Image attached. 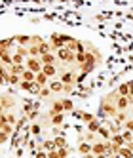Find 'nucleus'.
<instances>
[{
  "instance_id": "5",
  "label": "nucleus",
  "mask_w": 133,
  "mask_h": 158,
  "mask_svg": "<svg viewBox=\"0 0 133 158\" xmlns=\"http://www.w3.org/2000/svg\"><path fill=\"white\" fill-rule=\"evenodd\" d=\"M30 133H32V135H40V133H42V126H40L38 122H32V126H30Z\"/></svg>"
},
{
  "instance_id": "4",
  "label": "nucleus",
  "mask_w": 133,
  "mask_h": 158,
  "mask_svg": "<svg viewBox=\"0 0 133 158\" xmlns=\"http://www.w3.org/2000/svg\"><path fill=\"white\" fill-rule=\"evenodd\" d=\"M118 156H120V158H133V152L127 149V147H120V151H118Z\"/></svg>"
},
{
  "instance_id": "2",
  "label": "nucleus",
  "mask_w": 133,
  "mask_h": 158,
  "mask_svg": "<svg viewBox=\"0 0 133 158\" xmlns=\"http://www.w3.org/2000/svg\"><path fill=\"white\" fill-rule=\"evenodd\" d=\"M48 88H50L51 95H61V94H65V86H63V82L59 80V78H53V80H50Z\"/></svg>"
},
{
  "instance_id": "6",
  "label": "nucleus",
  "mask_w": 133,
  "mask_h": 158,
  "mask_svg": "<svg viewBox=\"0 0 133 158\" xmlns=\"http://www.w3.org/2000/svg\"><path fill=\"white\" fill-rule=\"evenodd\" d=\"M82 158H95V156H93V154H91V152H90V154H84V156H82Z\"/></svg>"
},
{
  "instance_id": "3",
  "label": "nucleus",
  "mask_w": 133,
  "mask_h": 158,
  "mask_svg": "<svg viewBox=\"0 0 133 158\" xmlns=\"http://www.w3.org/2000/svg\"><path fill=\"white\" fill-rule=\"evenodd\" d=\"M78 152H80V156L90 154V152H91V143H87V141L80 139V143H78Z\"/></svg>"
},
{
  "instance_id": "1",
  "label": "nucleus",
  "mask_w": 133,
  "mask_h": 158,
  "mask_svg": "<svg viewBox=\"0 0 133 158\" xmlns=\"http://www.w3.org/2000/svg\"><path fill=\"white\" fill-rule=\"evenodd\" d=\"M25 69H29V71H32L34 74H38V73H42V63H40V57H29L25 59Z\"/></svg>"
}]
</instances>
